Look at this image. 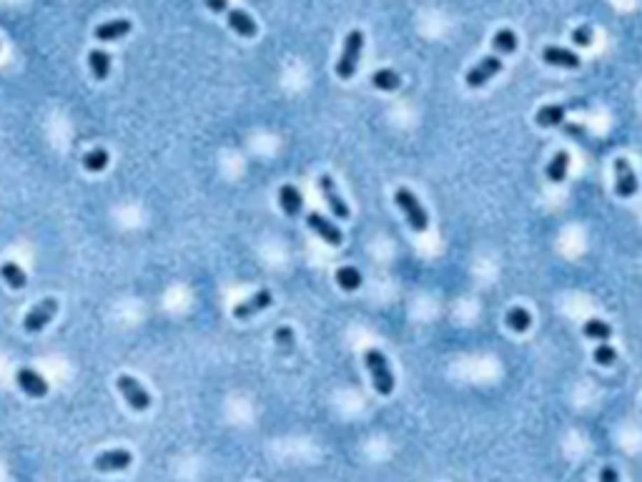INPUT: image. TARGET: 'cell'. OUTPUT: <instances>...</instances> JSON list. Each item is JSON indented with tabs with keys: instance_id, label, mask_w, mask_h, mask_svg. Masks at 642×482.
<instances>
[{
	"instance_id": "cell-1",
	"label": "cell",
	"mask_w": 642,
	"mask_h": 482,
	"mask_svg": "<svg viewBox=\"0 0 642 482\" xmlns=\"http://www.w3.org/2000/svg\"><path fill=\"white\" fill-rule=\"evenodd\" d=\"M364 362H366L369 374H372L374 390H377L379 394H391V392H394V374H391L386 357L379 350H366Z\"/></svg>"
},
{
	"instance_id": "cell-28",
	"label": "cell",
	"mask_w": 642,
	"mask_h": 482,
	"mask_svg": "<svg viewBox=\"0 0 642 482\" xmlns=\"http://www.w3.org/2000/svg\"><path fill=\"white\" fill-rule=\"evenodd\" d=\"M615 359H617V352H615L610 344H600V347L594 350V362H597V364H602V367H610V364H615Z\"/></svg>"
},
{
	"instance_id": "cell-4",
	"label": "cell",
	"mask_w": 642,
	"mask_h": 482,
	"mask_svg": "<svg viewBox=\"0 0 642 482\" xmlns=\"http://www.w3.org/2000/svg\"><path fill=\"white\" fill-rule=\"evenodd\" d=\"M116 385H118L120 394L126 397V402L131 404L133 410L144 412V410H148V407H151V394L144 390V387H141L139 380H133L131 374H120L118 380H116Z\"/></svg>"
},
{
	"instance_id": "cell-19",
	"label": "cell",
	"mask_w": 642,
	"mask_h": 482,
	"mask_svg": "<svg viewBox=\"0 0 642 482\" xmlns=\"http://www.w3.org/2000/svg\"><path fill=\"white\" fill-rule=\"evenodd\" d=\"M567 169H570V153L567 151H557L554 158L547 163V179L552 184H562L564 176H567Z\"/></svg>"
},
{
	"instance_id": "cell-8",
	"label": "cell",
	"mask_w": 642,
	"mask_h": 482,
	"mask_svg": "<svg viewBox=\"0 0 642 482\" xmlns=\"http://www.w3.org/2000/svg\"><path fill=\"white\" fill-rule=\"evenodd\" d=\"M319 188H321L326 204H329L331 214H334L336 219H349V216H351V211H349L347 201L342 199V193L336 191V184H334V179H331L329 174H324L321 179H319Z\"/></svg>"
},
{
	"instance_id": "cell-17",
	"label": "cell",
	"mask_w": 642,
	"mask_h": 482,
	"mask_svg": "<svg viewBox=\"0 0 642 482\" xmlns=\"http://www.w3.org/2000/svg\"><path fill=\"white\" fill-rule=\"evenodd\" d=\"M564 113H567V109L564 106H559V103H550V106H542L540 111H537V126L542 128H552V126H559L564 120Z\"/></svg>"
},
{
	"instance_id": "cell-10",
	"label": "cell",
	"mask_w": 642,
	"mask_h": 482,
	"mask_svg": "<svg viewBox=\"0 0 642 482\" xmlns=\"http://www.w3.org/2000/svg\"><path fill=\"white\" fill-rule=\"evenodd\" d=\"M307 223H309V229L316 231V234L321 236L326 244H331V247H342V241H344L342 229H339L336 223H331L329 219H324L321 214H316V211H314V214H309Z\"/></svg>"
},
{
	"instance_id": "cell-2",
	"label": "cell",
	"mask_w": 642,
	"mask_h": 482,
	"mask_svg": "<svg viewBox=\"0 0 642 482\" xmlns=\"http://www.w3.org/2000/svg\"><path fill=\"white\" fill-rule=\"evenodd\" d=\"M361 46H364V33H361V30H351L347 36V41H344L342 58L336 60V76L342 81L354 78L356 66H359Z\"/></svg>"
},
{
	"instance_id": "cell-5",
	"label": "cell",
	"mask_w": 642,
	"mask_h": 482,
	"mask_svg": "<svg viewBox=\"0 0 642 482\" xmlns=\"http://www.w3.org/2000/svg\"><path fill=\"white\" fill-rule=\"evenodd\" d=\"M55 312H58V301H55V299H50V296H48V299L38 301L36 307L25 314V319H23L25 331L36 334V331L46 329V326H48V322L55 317Z\"/></svg>"
},
{
	"instance_id": "cell-29",
	"label": "cell",
	"mask_w": 642,
	"mask_h": 482,
	"mask_svg": "<svg viewBox=\"0 0 642 482\" xmlns=\"http://www.w3.org/2000/svg\"><path fill=\"white\" fill-rule=\"evenodd\" d=\"M572 41L577 43V46H589L592 43V28L589 25H580V28H575L572 30Z\"/></svg>"
},
{
	"instance_id": "cell-31",
	"label": "cell",
	"mask_w": 642,
	"mask_h": 482,
	"mask_svg": "<svg viewBox=\"0 0 642 482\" xmlns=\"http://www.w3.org/2000/svg\"><path fill=\"white\" fill-rule=\"evenodd\" d=\"M206 8L214 13H226L228 11V0H204Z\"/></svg>"
},
{
	"instance_id": "cell-22",
	"label": "cell",
	"mask_w": 642,
	"mask_h": 482,
	"mask_svg": "<svg viewBox=\"0 0 642 482\" xmlns=\"http://www.w3.org/2000/svg\"><path fill=\"white\" fill-rule=\"evenodd\" d=\"M582 331H585V337L597 339V342H607V339L613 337V326L607 324V322H602V319H589V322H585Z\"/></svg>"
},
{
	"instance_id": "cell-30",
	"label": "cell",
	"mask_w": 642,
	"mask_h": 482,
	"mask_svg": "<svg viewBox=\"0 0 642 482\" xmlns=\"http://www.w3.org/2000/svg\"><path fill=\"white\" fill-rule=\"evenodd\" d=\"M600 482H620V475L617 470H615L613 464H605L600 470Z\"/></svg>"
},
{
	"instance_id": "cell-11",
	"label": "cell",
	"mask_w": 642,
	"mask_h": 482,
	"mask_svg": "<svg viewBox=\"0 0 642 482\" xmlns=\"http://www.w3.org/2000/svg\"><path fill=\"white\" fill-rule=\"evenodd\" d=\"M271 301H274L271 291L269 289H261V291H256L253 296H249L246 301L236 304V307H234V317H236V319H251L253 314L264 312L266 307H271Z\"/></svg>"
},
{
	"instance_id": "cell-15",
	"label": "cell",
	"mask_w": 642,
	"mask_h": 482,
	"mask_svg": "<svg viewBox=\"0 0 642 482\" xmlns=\"http://www.w3.org/2000/svg\"><path fill=\"white\" fill-rule=\"evenodd\" d=\"M279 201H281V209L286 216H299L301 214V206H304V201H301V193L296 186H291V184H284L281 188H279Z\"/></svg>"
},
{
	"instance_id": "cell-3",
	"label": "cell",
	"mask_w": 642,
	"mask_h": 482,
	"mask_svg": "<svg viewBox=\"0 0 642 482\" xmlns=\"http://www.w3.org/2000/svg\"><path fill=\"white\" fill-rule=\"evenodd\" d=\"M394 201L399 204V209L404 211L407 223L414 231H424L426 226H429V216H426V211H424V206L419 204V199H417L414 193H412V188H407V186L396 188Z\"/></svg>"
},
{
	"instance_id": "cell-16",
	"label": "cell",
	"mask_w": 642,
	"mask_h": 482,
	"mask_svg": "<svg viewBox=\"0 0 642 482\" xmlns=\"http://www.w3.org/2000/svg\"><path fill=\"white\" fill-rule=\"evenodd\" d=\"M126 33H131V20L120 18V20H111V23H103L96 28V38L98 41H118Z\"/></svg>"
},
{
	"instance_id": "cell-24",
	"label": "cell",
	"mask_w": 642,
	"mask_h": 482,
	"mask_svg": "<svg viewBox=\"0 0 642 482\" xmlns=\"http://www.w3.org/2000/svg\"><path fill=\"white\" fill-rule=\"evenodd\" d=\"M372 83L377 85L379 90H396L402 85V78H399L391 68H382V71H377L372 76Z\"/></svg>"
},
{
	"instance_id": "cell-26",
	"label": "cell",
	"mask_w": 642,
	"mask_h": 482,
	"mask_svg": "<svg viewBox=\"0 0 642 482\" xmlns=\"http://www.w3.org/2000/svg\"><path fill=\"white\" fill-rule=\"evenodd\" d=\"M492 46L497 48V53H515V50H517V36H515V30L502 28V30L497 33V36H494Z\"/></svg>"
},
{
	"instance_id": "cell-23",
	"label": "cell",
	"mask_w": 642,
	"mask_h": 482,
	"mask_svg": "<svg viewBox=\"0 0 642 482\" xmlns=\"http://www.w3.org/2000/svg\"><path fill=\"white\" fill-rule=\"evenodd\" d=\"M106 166H109V151L93 149L83 156V169L90 171V174H98V171H103Z\"/></svg>"
},
{
	"instance_id": "cell-18",
	"label": "cell",
	"mask_w": 642,
	"mask_h": 482,
	"mask_svg": "<svg viewBox=\"0 0 642 482\" xmlns=\"http://www.w3.org/2000/svg\"><path fill=\"white\" fill-rule=\"evenodd\" d=\"M88 66H90V73H93V78L96 81H106L111 73V55L106 53V50H90L88 53Z\"/></svg>"
},
{
	"instance_id": "cell-13",
	"label": "cell",
	"mask_w": 642,
	"mask_h": 482,
	"mask_svg": "<svg viewBox=\"0 0 642 482\" xmlns=\"http://www.w3.org/2000/svg\"><path fill=\"white\" fill-rule=\"evenodd\" d=\"M542 60L557 68H580V63H582L580 55L572 53V50H567V48H559V46H547V48L542 50Z\"/></svg>"
},
{
	"instance_id": "cell-27",
	"label": "cell",
	"mask_w": 642,
	"mask_h": 482,
	"mask_svg": "<svg viewBox=\"0 0 642 482\" xmlns=\"http://www.w3.org/2000/svg\"><path fill=\"white\" fill-rule=\"evenodd\" d=\"M274 339H277L279 350H281V352H291V350H294L296 337H294V331H291V326H279L277 334H274Z\"/></svg>"
},
{
	"instance_id": "cell-7",
	"label": "cell",
	"mask_w": 642,
	"mask_h": 482,
	"mask_svg": "<svg viewBox=\"0 0 642 482\" xmlns=\"http://www.w3.org/2000/svg\"><path fill=\"white\" fill-rule=\"evenodd\" d=\"M615 176H617V181H615V191H617V196H622V199L635 196L637 193V176H635V171H632L630 163H627V158H615Z\"/></svg>"
},
{
	"instance_id": "cell-6",
	"label": "cell",
	"mask_w": 642,
	"mask_h": 482,
	"mask_svg": "<svg viewBox=\"0 0 642 482\" xmlns=\"http://www.w3.org/2000/svg\"><path fill=\"white\" fill-rule=\"evenodd\" d=\"M499 71H502V60H499L497 55H484L475 68H469L464 81H467L469 88H480V85H484L487 81H492Z\"/></svg>"
},
{
	"instance_id": "cell-9",
	"label": "cell",
	"mask_w": 642,
	"mask_h": 482,
	"mask_svg": "<svg viewBox=\"0 0 642 482\" xmlns=\"http://www.w3.org/2000/svg\"><path fill=\"white\" fill-rule=\"evenodd\" d=\"M131 462H133V455L128 450H109V452H103V455H98L93 467H96L98 472H120V470H126V467H131Z\"/></svg>"
},
{
	"instance_id": "cell-12",
	"label": "cell",
	"mask_w": 642,
	"mask_h": 482,
	"mask_svg": "<svg viewBox=\"0 0 642 482\" xmlns=\"http://www.w3.org/2000/svg\"><path fill=\"white\" fill-rule=\"evenodd\" d=\"M15 380H18V387L28 394V397H46V394H48V382L43 380L36 369H28V367L18 369Z\"/></svg>"
},
{
	"instance_id": "cell-25",
	"label": "cell",
	"mask_w": 642,
	"mask_h": 482,
	"mask_svg": "<svg viewBox=\"0 0 642 482\" xmlns=\"http://www.w3.org/2000/svg\"><path fill=\"white\" fill-rule=\"evenodd\" d=\"M0 274H3V279L11 284L13 289H23L25 287V271L15 261H6V264L0 266Z\"/></svg>"
},
{
	"instance_id": "cell-21",
	"label": "cell",
	"mask_w": 642,
	"mask_h": 482,
	"mask_svg": "<svg viewBox=\"0 0 642 482\" xmlns=\"http://www.w3.org/2000/svg\"><path fill=\"white\" fill-rule=\"evenodd\" d=\"M507 326L512 331H527L532 326V317H529V312L524 307H512L507 312Z\"/></svg>"
},
{
	"instance_id": "cell-20",
	"label": "cell",
	"mask_w": 642,
	"mask_h": 482,
	"mask_svg": "<svg viewBox=\"0 0 642 482\" xmlns=\"http://www.w3.org/2000/svg\"><path fill=\"white\" fill-rule=\"evenodd\" d=\"M336 282H339L342 289L354 291L361 287V274H359V269H354V266H339V269H336Z\"/></svg>"
},
{
	"instance_id": "cell-14",
	"label": "cell",
	"mask_w": 642,
	"mask_h": 482,
	"mask_svg": "<svg viewBox=\"0 0 642 482\" xmlns=\"http://www.w3.org/2000/svg\"><path fill=\"white\" fill-rule=\"evenodd\" d=\"M226 20H228V28L236 30L241 38H253L258 33V28H256V23H253L251 15L244 13V11H239V8H228Z\"/></svg>"
}]
</instances>
